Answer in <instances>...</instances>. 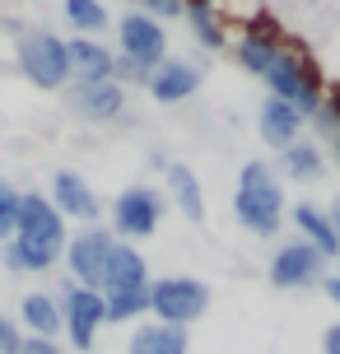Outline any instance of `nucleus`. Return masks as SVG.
Here are the masks:
<instances>
[{"instance_id": "f8f14e48", "label": "nucleus", "mask_w": 340, "mask_h": 354, "mask_svg": "<svg viewBox=\"0 0 340 354\" xmlns=\"http://www.w3.org/2000/svg\"><path fill=\"white\" fill-rule=\"evenodd\" d=\"M47 201L56 205L61 219H79V224H93V219L103 214V201L93 196V187L79 173H70V168H61V173L52 177V196H47Z\"/></svg>"}, {"instance_id": "ddd939ff", "label": "nucleus", "mask_w": 340, "mask_h": 354, "mask_svg": "<svg viewBox=\"0 0 340 354\" xmlns=\"http://www.w3.org/2000/svg\"><path fill=\"white\" fill-rule=\"evenodd\" d=\"M135 289H149V261L140 257V248L117 243L108 257V270L98 280V294L108 299V294H135Z\"/></svg>"}, {"instance_id": "f03ea898", "label": "nucleus", "mask_w": 340, "mask_h": 354, "mask_svg": "<svg viewBox=\"0 0 340 354\" xmlns=\"http://www.w3.org/2000/svg\"><path fill=\"white\" fill-rule=\"evenodd\" d=\"M233 214H238V224H243L247 233H256V238L280 233L285 192H280V177L270 173V163H261V159L243 163L238 187H233Z\"/></svg>"}, {"instance_id": "473e14b6", "label": "nucleus", "mask_w": 340, "mask_h": 354, "mask_svg": "<svg viewBox=\"0 0 340 354\" xmlns=\"http://www.w3.org/2000/svg\"><path fill=\"white\" fill-rule=\"evenodd\" d=\"M326 219H331V229H336V238H340V196L331 201V210H326Z\"/></svg>"}, {"instance_id": "423d86ee", "label": "nucleus", "mask_w": 340, "mask_h": 354, "mask_svg": "<svg viewBox=\"0 0 340 354\" xmlns=\"http://www.w3.org/2000/svg\"><path fill=\"white\" fill-rule=\"evenodd\" d=\"M61 331L70 336V345L79 354L93 350V340H98V326L108 322V308H103V294L98 289H84V284L66 280L61 284Z\"/></svg>"}, {"instance_id": "393cba45", "label": "nucleus", "mask_w": 340, "mask_h": 354, "mask_svg": "<svg viewBox=\"0 0 340 354\" xmlns=\"http://www.w3.org/2000/svg\"><path fill=\"white\" fill-rule=\"evenodd\" d=\"M103 308H108V322H135V317L149 313V289H135V294H108Z\"/></svg>"}, {"instance_id": "2eb2a0df", "label": "nucleus", "mask_w": 340, "mask_h": 354, "mask_svg": "<svg viewBox=\"0 0 340 354\" xmlns=\"http://www.w3.org/2000/svg\"><path fill=\"white\" fill-rule=\"evenodd\" d=\"M66 56H70V80L75 84H108L112 80V52L93 37H66Z\"/></svg>"}, {"instance_id": "9d476101", "label": "nucleus", "mask_w": 340, "mask_h": 354, "mask_svg": "<svg viewBox=\"0 0 340 354\" xmlns=\"http://www.w3.org/2000/svg\"><path fill=\"white\" fill-rule=\"evenodd\" d=\"M322 266L326 261L308 243H285L270 257V284L275 289H312V284H322Z\"/></svg>"}, {"instance_id": "f3484780", "label": "nucleus", "mask_w": 340, "mask_h": 354, "mask_svg": "<svg viewBox=\"0 0 340 354\" xmlns=\"http://www.w3.org/2000/svg\"><path fill=\"white\" fill-rule=\"evenodd\" d=\"M126 354H191V336L182 326H163V322H144L131 331Z\"/></svg>"}, {"instance_id": "72a5a7b5", "label": "nucleus", "mask_w": 340, "mask_h": 354, "mask_svg": "<svg viewBox=\"0 0 340 354\" xmlns=\"http://www.w3.org/2000/svg\"><path fill=\"white\" fill-rule=\"evenodd\" d=\"M331 154H336V168H340V136H336V149H331Z\"/></svg>"}, {"instance_id": "0eeeda50", "label": "nucleus", "mask_w": 340, "mask_h": 354, "mask_svg": "<svg viewBox=\"0 0 340 354\" xmlns=\"http://www.w3.org/2000/svg\"><path fill=\"white\" fill-rule=\"evenodd\" d=\"M112 248H117V238H112V229H79L66 238V252H61V261H66V270H70L75 284H84V289H98V280H103V270H108V257Z\"/></svg>"}, {"instance_id": "4468645a", "label": "nucleus", "mask_w": 340, "mask_h": 354, "mask_svg": "<svg viewBox=\"0 0 340 354\" xmlns=\"http://www.w3.org/2000/svg\"><path fill=\"white\" fill-rule=\"evenodd\" d=\"M149 98L154 103H182L200 88V66L196 61H178V56H163L159 66L149 71Z\"/></svg>"}, {"instance_id": "b1692460", "label": "nucleus", "mask_w": 340, "mask_h": 354, "mask_svg": "<svg viewBox=\"0 0 340 354\" xmlns=\"http://www.w3.org/2000/svg\"><path fill=\"white\" fill-rule=\"evenodd\" d=\"M61 10H66V24L75 28V37H93V33L108 28V10H103V0H66Z\"/></svg>"}, {"instance_id": "dca6fc26", "label": "nucleus", "mask_w": 340, "mask_h": 354, "mask_svg": "<svg viewBox=\"0 0 340 354\" xmlns=\"http://www.w3.org/2000/svg\"><path fill=\"white\" fill-rule=\"evenodd\" d=\"M289 219H294V229L303 233L299 243H308V248L317 252L322 261L340 257V238H336V229H331V219H326V210H317V205H308V201H299V205L289 210Z\"/></svg>"}, {"instance_id": "39448f33", "label": "nucleus", "mask_w": 340, "mask_h": 354, "mask_svg": "<svg viewBox=\"0 0 340 354\" xmlns=\"http://www.w3.org/2000/svg\"><path fill=\"white\" fill-rule=\"evenodd\" d=\"M210 308V289L191 275H163V280H149V313L163 326H191L196 317H205Z\"/></svg>"}, {"instance_id": "9b49d317", "label": "nucleus", "mask_w": 340, "mask_h": 354, "mask_svg": "<svg viewBox=\"0 0 340 354\" xmlns=\"http://www.w3.org/2000/svg\"><path fill=\"white\" fill-rule=\"evenodd\" d=\"M66 103L84 122H122L126 117V88L117 80H108V84H70L66 88Z\"/></svg>"}, {"instance_id": "412c9836", "label": "nucleus", "mask_w": 340, "mask_h": 354, "mask_svg": "<svg viewBox=\"0 0 340 354\" xmlns=\"http://www.w3.org/2000/svg\"><path fill=\"white\" fill-rule=\"evenodd\" d=\"M19 313H23V326H28V336L56 340V331H61V303H56L52 294H42V289H33V294H23V303H19Z\"/></svg>"}, {"instance_id": "5701e85b", "label": "nucleus", "mask_w": 340, "mask_h": 354, "mask_svg": "<svg viewBox=\"0 0 340 354\" xmlns=\"http://www.w3.org/2000/svg\"><path fill=\"white\" fill-rule=\"evenodd\" d=\"M280 173L294 177V182H317V177L326 173V159H322V149L312 140H294L289 149H280Z\"/></svg>"}, {"instance_id": "f257e3e1", "label": "nucleus", "mask_w": 340, "mask_h": 354, "mask_svg": "<svg viewBox=\"0 0 340 354\" xmlns=\"http://www.w3.org/2000/svg\"><path fill=\"white\" fill-rule=\"evenodd\" d=\"M66 219L56 214V205L42 192H23L19 196V224L15 238L0 248V261L10 270H23V275H47L61 252H66Z\"/></svg>"}, {"instance_id": "a878e982", "label": "nucleus", "mask_w": 340, "mask_h": 354, "mask_svg": "<svg viewBox=\"0 0 340 354\" xmlns=\"http://www.w3.org/2000/svg\"><path fill=\"white\" fill-rule=\"evenodd\" d=\"M19 187H10V182H0V248L15 238V224H19Z\"/></svg>"}, {"instance_id": "4be33fe9", "label": "nucleus", "mask_w": 340, "mask_h": 354, "mask_svg": "<svg viewBox=\"0 0 340 354\" xmlns=\"http://www.w3.org/2000/svg\"><path fill=\"white\" fill-rule=\"evenodd\" d=\"M182 15H187V24H191V33H196V42L205 47V52L229 47V33H224V24H219V15H215V5H210V0H187V5H182Z\"/></svg>"}, {"instance_id": "c756f323", "label": "nucleus", "mask_w": 340, "mask_h": 354, "mask_svg": "<svg viewBox=\"0 0 340 354\" xmlns=\"http://www.w3.org/2000/svg\"><path fill=\"white\" fill-rule=\"evenodd\" d=\"M19 354H66L56 340H42V336H23L19 340Z\"/></svg>"}, {"instance_id": "2f4dec72", "label": "nucleus", "mask_w": 340, "mask_h": 354, "mask_svg": "<svg viewBox=\"0 0 340 354\" xmlns=\"http://www.w3.org/2000/svg\"><path fill=\"white\" fill-rule=\"evenodd\" d=\"M322 289H326V299L340 308V275H322Z\"/></svg>"}, {"instance_id": "6ab92c4d", "label": "nucleus", "mask_w": 340, "mask_h": 354, "mask_svg": "<svg viewBox=\"0 0 340 354\" xmlns=\"http://www.w3.org/2000/svg\"><path fill=\"white\" fill-rule=\"evenodd\" d=\"M256 126H261V140H266L270 149H289V145L299 140V131H303V117H299L289 103H280V98H266Z\"/></svg>"}, {"instance_id": "20e7f679", "label": "nucleus", "mask_w": 340, "mask_h": 354, "mask_svg": "<svg viewBox=\"0 0 340 354\" xmlns=\"http://www.w3.org/2000/svg\"><path fill=\"white\" fill-rule=\"evenodd\" d=\"M266 84H270V98L289 103L303 122L322 107V71H317L303 52H294V47L280 52V61L266 71Z\"/></svg>"}, {"instance_id": "7ed1b4c3", "label": "nucleus", "mask_w": 340, "mask_h": 354, "mask_svg": "<svg viewBox=\"0 0 340 354\" xmlns=\"http://www.w3.org/2000/svg\"><path fill=\"white\" fill-rule=\"evenodd\" d=\"M15 66L19 75L37 88H66L70 84V56H66V37L47 33V28H23L15 42Z\"/></svg>"}, {"instance_id": "bb28decb", "label": "nucleus", "mask_w": 340, "mask_h": 354, "mask_svg": "<svg viewBox=\"0 0 340 354\" xmlns=\"http://www.w3.org/2000/svg\"><path fill=\"white\" fill-rule=\"evenodd\" d=\"M112 80H117V84H149V66H140V61H131V56H117L112 52Z\"/></svg>"}, {"instance_id": "aec40b11", "label": "nucleus", "mask_w": 340, "mask_h": 354, "mask_svg": "<svg viewBox=\"0 0 340 354\" xmlns=\"http://www.w3.org/2000/svg\"><path fill=\"white\" fill-rule=\"evenodd\" d=\"M163 177H168V192H173V205H178L191 224H205V196H200V182L196 173L187 168V163H168L163 168Z\"/></svg>"}, {"instance_id": "1a4fd4ad", "label": "nucleus", "mask_w": 340, "mask_h": 354, "mask_svg": "<svg viewBox=\"0 0 340 354\" xmlns=\"http://www.w3.org/2000/svg\"><path fill=\"white\" fill-rule=\"evenodd\" d=\"M117 42H122V52L117 56H131V61H140V66H159L163 56H168V37H163V24L149 15H122V24H117Z\"/></svg>"}, {"instance_id": "c85d7f7f", "label": "nucleus", "mask_w": 340, "mask_h": 354, "mask_svg": "<svg viewBox=\"0 0 340 354\" xmlns=\"http://www.w3.org/2000/svg\"><path fill=\"white\" fill-rule=\"evenodd\" d=\"M19 340H23V336H19V326L0 313V354H19Z\"/></svg>"}, {"instance_id": "a211bd4d", "label": "nucleus", "mask_w": 340, "mask_h": 354, "mask_svg": "<svg viewBox=\"0 0 340 354\" xmlns=\"http://www.w3.org/2000/svg\"><path fill=\"white\" fill-rule=\"evenodd\" d=\"M280 52H285L280 33H238V42H233L238 66H243L247 75H256V80H266V71L280 61Z\"/></svg>"}, {"instance_id": "7c9ffc66", "label": "nucleus", "mask_w": 340, "mask_h": 354, "mask_svg": "<svg viewBox=\"0 0 340 354\" xmlns=\"http://www.w3.org/2000/svg\"><path fill=\"white\" fill-rule=\"evenodd\" d=\"M322 354H340V322H331L322 336Z\"/></svg>"}, {"instance_id": "f704fd0d", "label": "nucleus", "mask_w": 340, "mask_h": 354, "mask_svg": "<svg viewBox=\"0 0 340 354\" xmlns=\"http://www.w3.org/2000/svg\"><path fill=\"white\" fill-rule=\"evenodd\" d=\"M336 261H340V257H336ZM336 275H340V270H336Z\"/></svg>"}, {"instance_id": "cd10ccee", "label": "nucleus", "mask_w": 340, "mask_h": 354, "mask_svg": "<svg viewBox=\"0 0 340 354\" xmlns=\"http://www.w3.org/2000/svg\"><path fill=\"white\" fill-rule=\"evenodd\" d=\"M312 122L322 126V131H331V136H340V84L322 98V107L312 112Z\"/></svg>"}, {"instance_id": "6e6552de", "label": "nucleus", "mask_w": 340, "mask_h": 354, "mask_svg": "<svg viewBox=\"0 0 340 354\" xmlns=\"http://www.w3.org/2000/svg\"><path fill=\"white\" fill-rule=\"evenodd\" d=\"M159 219H163V196L154 187H126L117 201H112V238L122 243V238H149V233H159Z\"/></svg>"}]
</instances>
